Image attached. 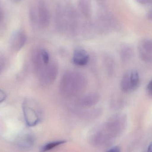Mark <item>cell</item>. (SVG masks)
I'll return each mask as SVG.
<instances>
[{
    "mask_svg": "<svg viewBox=\"0 0 152 152\" xmlns=\"http://www.w3.org/2000/svg\"><path fill=\"white\" fill-rule=\"evenodd\" d=\"M130 73H126L121 79V87L124 93H128L132 90L130 83Z\"/></svg>",
    "mask_w": 152,
    "mask_h": 152,
    "instance_id": "30bf717a",
    "label": "cell"
},
{
    "mask_svg": "<svg viewBox=\"0 0 152 152\" xmlns=\"http://www.w3.org/2000/svg\"><path fill=\"white\" fill-rule=\"evenodd\" d=\"M139 54L140 57L145 62H150L152 61V54L144 50L142 47H139Z\"/></svg>",
    "mask_w": 152,
    "mask_h": 152,
    "instance_id": "5bb4252c",
    "label": "cell"
},
{
    "mask_svg": "<svg viewBox=\"0 0 152 152\" xmlns=\"http://www.w3.org/2000/svg\"><path fill=\"white\" fill-rule=\"evenodd\" d=\"M130 80L132 90L135 89L139 84V75L137 71L133 70L130 73Z\"/></svg>",
    "mask_w": 152,
    "mask_h": 152,
    "instance_id": "8fae6325",
    "label": "cell"
},
{
    "mask_svg": "<svg viewBox=\"0 0 152 152\" xmlns=\"http://www.w3.org/2000/svg\"><path fill=\"white\" fill-rule=\"evenodd\" d=\"M147 88H148V92H149V94L152 96V80L151 81H150V83L148 84Z\"/></svg>",
    "mask_w": 152,
    "mask_h": 152,
    "instance_id": "d6986e66",
    "label": "cell"
},
{
    "mask_svg": "<svg viewBox=\"0 0 152 152\" xmlns=\"http://www.w3.org/2000/svg\"><path fill=\"white\" fill-rule=\"evenodd\" d=\"M100 100V96L96 93H91L79 96L76 102L77 106L88 108L96 105Z\"/></svg>",
    "mask_w": 152,
    "mask_h": 152,
    "instance_id": "5b68a950",
    "label": "cell"
},
{
    "mask_svg": "<svg viewBox=\"0 0 152 152\" xmlns=\"http://www.w3.org/2000/svg\"><path fill=\"white\" fill-rule=\"evenodd\" d=\"M87 84V79L84 74L78 71H68L61 77L60 91L65 97L80 96L86 88Z\"/></svg>",
    "mask_w": 152,
    "mask_h": 152,
    "instance_id": "6da1fadb",
    "label": "cell"
},
{
    "mask_svg": "<svg viewBox=\"0 0 152 152\" xmlns=\"http://www.w3.org/2000/svg\"><path fill=\"white\" fill-rule=\"evenodd\" d=\"M58 74V64L54 61H50L37 75L40 83L43 86L51 85L57 78Z\"/></svg>",
    "mask_w": 152,
    "mask_h": 152,
    "instance_id": "7a4b0ae2",
    "label": "cell"
},
{
    "mask_svg": "<svg viewBox=\"0 0 152 152\" xmlns=\"http://www.w3.org/2000/svg\"><path fill=\"white\" fill-rule=\"evenodd\" d=\"M3 18V14L2 12L0 10V22L1 21Z\"/></svg>",
    "mask_w": 152,
    "mask_h": 152,
    "instance_id": "ffe728a7",
    "label": "cell"
},
{
    "mask_svg": "<svg viewBox=\"0 0 152 152\" xmlns=\"http://www.w3.org/2000/svg\"><path fill=\"white\" fill-rule=\"evenodd\" d=\"M66 142L65 141H56V142H52L49 143L45 145L41 149V152H45L50 151L52 149H53L55 147L63 144Z\"/></svg>",
    "mask_w": 152,
    "mask_h": 152,
    "instance_id": "4fadbf2b",
    "label": "cell"
},
{
    "mask_svg": "<svg viewBox=\"0 0 152 152\" xmlns=\"http://www.w3.org/2000/svg\"><path fill=\"white\" fill-rule=\"evenodd\" d=\"M78 6L82 14L88 18L91 14V4L89 0H79Z\"/></svg>",
    "mask_w": 152,
    "mask_h": 152,
    "instance_id": "9c48e42d",
    "label": "cell"
},
{
    "mask_svg": "<svg viewBox=\"0 0 152 152\" xmlns=\"http://www.w3.org/2000/svg\"><path fill=\"white\" fill-rule=\"evenodd\" d=\"M26 41V35L20 31L15 32L11 37L10 46L12 50L18 51L25 45Z\"/></svg>",
    "mask_w": 152,
    "mask_h": 152,
    "instance_id": "ba28073f",
    "label": "cell"
},
{
    "mask_svg": "<svg viewBox=\"0 0 152 152\" xmlns=\"http://www.w3.org/2000/svg\"><path fill=\"white\" fill-rule=\"evenodd\" d=\"M32 61L35 70L37 74L50 63V55L48 52L45 49H38L33 54Z\"/></svg>",
    "mask_w": 152,
    "mask_h": 152,
    "instance_id": "277c9868",
    "label": "cell"
},
{
    "mask_svg": "<svg viewBox=\"0 0 152 152\" xmlns=\"http://www.w3.org/2000/svg\"><path fill=\"white\" fill-rule=\"evenodd\" d=\"M38 19L41 28H44L49 26L50 19V12L44 0H40L38 3Z\"/></svg>",
    "mask_w": 152,
    "mask_h": 152,
    "instance_id": "8992f818",
    "label": "cell"
},
{
    "mask_svg": "<svg viewBox=\"0 0 152 152\" xmlns=\"http://www.w3.org/2000/svg\"><path fill=\"white\" fill-rule=\"evenodd\" d=\"M5 66V61L3 58H0V74L1 73Z\"/></svg>",
    "mask_w": 152,
    "mask_h": 152,
    "instance_id": "2e32d148",
    "label": "cell"
},
{
    "mask_svg": "<svg viewBox=\"0 0 152 152\" xmlns=\"http://www.w3.org/2000/svg\"><path fill=\"white\" fill-rule=\"evenodd\" d=\"M107 152H120V149L119 147L116 146L110 149Z\"/></svg>",
    "mask_w": 152,
    "mask_h": 152,
    "instance_id": "ac0fdd59",
    "label": "cell"
},
{
    "mask_svg": "<svg viewBox=\"0 0 152 152\" xmlns=\"http://www.w3.org/2000/svg\"><path fill=\"white\" fill-rule=\"evenodd\" d=\"M6 98V94L3 90L0 89V103L3 102Z\"/></svg>",
    "mask_w": 152,
    "mask_h": 152,
    "instance_id": "e0dca14e",
    "label": "cell"
},
{
    "mask_svg": "<svg viewBox=\"0 0 152 152\" xmlns=\"http://www.w3.org/2000/svg\"><path fill=\"white\" fill-rule=\"evenodd\" d=\"M37 104L30 101H26L23 104L24 118L26 123L29 126H34L40 120L37 110Z\"/></svg>",
    "mask_w": 152,
    "mask_h": 152,
    "instance_id": "3957f363",
    "label": "cell"
},
{
    "mask_svg": "<svg viewBox=\"0 0 152 152\" xmlns=\"http://www.w3.org/2000/svg\"><path fill=\"white\" fill-rule=\"evenodd\" d=\"M141 47L147 52L152 54V40H145L142 42Z\"/></svg>",
    "mask_w": 152,
    "mask_h": 152,
    "instance_id": "9a60e30c",
    "label": "cell"
},
{
    "mask_svg": "<svg viewBox=\"0 0 152 152\" xmlns=\"http://www.w3.org/2000/svg\"><path fill=\"white\" fill-rule=\"evenodd\" d=\"M89 60V55L84 49L77 48L74 52L72 61L76 66H86L88 63Z\"/></svg>",
    "mask_w": 152,
    "mask_h": 152,
    "instance_id": "52a82bcc",
    "label": "cell"
},
{
    "mask_svg": "<svg viewBox=\"0 0 152 152\" xmlns=\"http://www.w3.org/2000/svg\"><path fill=\"white\" fill-rule=\"evenodd\" d=\"M133 55V51L130 47L126 46L122 49L121 53V58L123 61H127L130 59Z\"/></svg>",
    "mask_w": 152,
    "mask_h": 152,
    "instance_id": "7c38bea8",
    "label": "cell"
},
{
    "mask_svg": "<svg viewBox=\"0 0 152 152\" xmlns=\"http://www.w3.org/2000/svg\"><path fill=\"white\" fill-rule=\"evenodd\" d=\"M148 152H152V143L149 145L148 148Z\"/></svg>",
    "mask_w": 152,
    "mask_h": 152,
    "instance_id": "44dd1931",
    "label": "cell"
}]
</instances>
